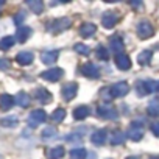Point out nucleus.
<instances>
[{"label": "nucleus", "mask_w": 159, "mask_h": 159, "mask_svg": "<svg viewBox=\"0 0 159 159\" xmlns=\"http://www.w3.org/2000/svg\"><path fill=\"white\" fill-rule=\"evenodd\" d=\"M17 123H19V119L16 116H10V117L0 119V125L5 126V128H14V126H17Z\"/></svg>", "instance_id": "bb28decb"}, {"label": "nucleus", "mask_w": 159, "mask_h": 159, "mask_svg": "<svg viewBox=\"0 0 159 159\" xmlns=\"http://www.w3.org/2000/svg\"><path fill=\"white\" fill-rule=\"evenodd\" d=\"M27 5L31 8V11L34 14H41L44 11V3L41 0H27Z\"/></svg>", "instance_id": "a878e982"}, {"label": "nucleus", "mask_w": 159, "mask_h": 159, "mask_svg": "<svg viewBox=\"0 0 159 159\" xmlns=\"http://www.w3.org/2000/svg\"><path fill=\"white\" fill-rule=\"evenodd\" d=\"M116 66L120 69V70H128L131 67V59L128 55L122 53V55H117L116 56Z\"/></svg>", "instance_id": "4468645a"}, {"label": "nucleus", "mask_w": 159, "mask_h": 159, "mask_svg": "<svg viewBox=\"0 0 159 159\" xmlns=\"http://www.w3.org/2000/svg\"><path fill=\"white\" fill-rule=\"evenodd\" d=\"M34 97H36V100H39L42 105H47V103L52 102V94H50L47 89H44V88L36 89V91H34Z\"/></svg>", "instance_id": "2eb2a0df"}, {"label": "nucleus", "mask_w": 159, "mask_h": 159, "mask_svg": "<svg viewBox=\"0 0 159 159\" xmlns=\"http://www.w3.org/2000/svg\"><path fill=\"white\" fill-rule=\"evenodd\" d=\"M88 156V151L84 148H73L70 150V157L72 159H86Z\"/></svg>", "instance_id": "cd10ccee"}, {"label": "nucleus", "mask_w": 159, "mask_h": 159, "mask_svg": "<svg viewBox=\"0 0 159 159\" xmlns=\"http://www.w3.org/2000/svg\"><path fill=\"white\" fill-rule=\"evenodd\" d=\"M95 33H97V27L94 24H91V22H86V24H83L81 27H80V36L84 38V39L92 38Z\"/></svg>", "instance_id": "f8f14e48"}, {"label": "nucleus", "mask_w": 159, "mask_h": 159, "mask_svg": "<svg viewBox=\"0 0 159 159\" xmlns=\"http://www.w3.org/2000/svg\"><path fill=\"white\" fill-rule=\"evenodd\" d=\"M64 119H66V111H64L62 108H59V109H55V111H53V114H52V120H53V122L59 123V122H62Z\"/></svg>", "instance_id": "2f4dec72"}, {"label": "nucleus", "mask_w": 159, "mask_h": 159, "mask_svg": "<svg viewBox=\"0 0 159 159\" xmlns=\"http://www.w3.org/2000/svg\"><path fill=\"white\" fill-rule=\"evenodd\" d=\"M33 59H34V56H33L31 52H20V53H17V56H16V61H17V64H20V66H28V64L33 62Z\"/></svg>", "instance_id": "6ab92c4d"}, {"label": "nucleus", "mask_w": 159, "mask_h": 159, "mask_svg": "<svg viewBox=\"0 0 159 159\" xmlns=\"http://www.w3.org/2000/svg\"><path fill=\"white\" fill-rule=\"evenodd\" d=\"M24 19H25V13H19V14L14 16V24L16 25H20L24 22Z\"/></svg>", "instance_id": "e433bc0d"}, {"label": "nucleus", "mask_w": 159, "mask_h": 159, "mask_svg": "<svg viewBox=\"0 0 159 159\" xmlns=\"http://www.w3.org/2000/svg\"><path fill=\"white\" fill-rule=\"evenodd\" d=\"M10 67V61L7 59H0V70H7Z\"/></svg>", "instance_id": "58836bf2"}, {"label": "nucleus", "mask_w": 159, "mask_h": 159, "mask_svg": "<svg viewBox=\"0 0 159 159\" xmlns=\"http://www.w3.org/2000/svg\"><path fill=\"white\" fill-rule=\"evenodd\" d=\"M66 140L67 142H76V143H80V142H81V136H80V134H76V133H72V134H69L67 137H66Z\"/></svg>", "instance_id": "c9c22d12"}, {"label": "nucleus", "mask_w": 159, "mask_h": 159, "mask_svg": "<svg viewBox=\"0 0 159 159\" xmlns=\"http://www.w3.org/2000/svg\"><path fill=\"white\" fill-rule=\"evenodd\" d=\"M89 114H91V111H89L88 106H78V108H75V111H73L75 120H84Z\"/></svg>", "instance_id": "4be33fe9"}, {"label": "nucleus", "mask_w": 159, "mask_h": 159, "mask_svg": "<svg viewBox=\"0 0 159 159\" xmlns=\"http://www.w3.org/2000/svg\"><path fill=\"white\" fill-rule=\"evenodd\" d=\"M150 159H159V157H157V156H151Z\"/></svg>", "instance_id": "37998d69"}, {"label": "nucleus", "mask_w": 159, "mask_h": 159, "mask_svg": "<svg viewBox=\"0 0 159 159\" xmlns=\"http://www.w3.org/2000/svg\"><path fill=\"white\" fill-rule=\"evenodd\" d=\"M136 91H137L139 97H143V95L151 94V92H157V91H159V81H156V80H145V81H137Z\"/></svg>", "instance_id": "f257e3e1"}, {"label": "nucleus", "mask_w": 159, "mask_h": 159, "mask_svg": "<svg viewBox=\"0 0 159 159\" xmlns=\"http://www.w3.org/2000/svg\"><path fill=\"white\" fill-rule=\"evenodd\" d=\"M95 55H97V58H98V59H102V61L109 59V50H108L105 45H98V47H97V50H95Z\"/></svg>", "instance_id": "c85d7f7f"}, {"label": "nucleus", "mask_w": 159, "mask_h": 159, "mask_svg": "<svg viewBox=\"0 0 159 159\" xmlns=\"http://www.w3.org/2000/svg\"><path fill=\"white\" fill-rule=\"evenodd\" d=\"M62 75H64V70L61 67H55V69H48V70L42 72L41 73V78L42 80H47V81H50V83H55V81H58Z\"/></svg>", "instance_id": "423d86ee"}, {"label": "nucleus", "mask_w": 159, "mask_h": 159, "mask_svg": "<svg viewBox=\"0 0 159 159\" xmlns=\"http://www.w3.org/2000/svg\"><path fill=\"white\" fill-rule=\"evenodd\" d=\"M14 105V97L10 94H2L0 95V109L2 111H8L11 109Z\"/></svg>", "instance_id": "a211bd4d"}, {"label": "nucleus", "mask_w": 159, "mask_h": 159, "mask_svg": "<svg viewBox=\"0 0 159 159\" xmlns=\"http://www.w3.org/2000/svg\"><path fill=\"white\" fill-rule=\"evenodd\" d=\"M75 52L80 53V55H86L88 56L91 53V48L88 45H84V44H75Z\"/></svg>", "instance_id": "72a5a7b5"}, {"label": "nucleus", "mask_w": 159, "mask_h": 159, "mask_svg": "<svg viewBox=\"0 0 159 159\" xmlns=\"http://www.w3.org/2000/svg\"><path fill=\"white\" fill-rule=\"evenodd\" d=\"M126 159H139V157H136V156H129V157H126Z\"/></svg>", "instance_id": "a19ab883"}, {"label": "nucleus", "mask_w": 159, "mask_h": 159, "mask_svg": "<svg viewBox=\"0 0 159 159\" xmlns=\"http://www.w3.org/2000/svg\"><path fill=\"white\" fill-rule=\"evenodd\" d=\"M126 136H128L131 140H134V142L140 140V139L143 137V126H142V122H139V120L133 122V123L129 125L128 131H126Z\"/></svg>", "instance_id": "7ed1b4c3"}, {"label": "nucleus", "mask_w": 159, "mask_h": 159, "mask_svg": "<svg viewBox=\"0 0 159 159\" xmlns=\"http://www.w3.org/2000/svg\"><path fill=\"white\" fill-rule=\"evenodd\" d=\"M81 73L88 78H98L100 76V70L94 62H86L81 66Z\"/></svg>", "instance_id": "9d476101"}, {"label": "nucleus", "mask_w": 159, "mask_h": 159, "mask_svg": "<svg viewBox=\"0 0 159 159\" xmlns=\"http://www.w3.org/2000/svg\"><path fill=\"white\" fill-rule=\"evenodd\" d=\"M153 34H154V28H153V25L148 20L139 22V25H137V36L140 39H150Z\"/></svg>", "instance_id": "39448f33"}, {"label": "nucleus", "mask_w": 159, "mask_h": 159, "mask_svg": "<svg viewBox=\"0 0 159 159\" xmlns=\"http://www.w3.org/2000/svg\"><path fill=\"white\" fill-rule=\"evenodd\" d=\"M5 5V2H3V0H0V7H3Z\"/></svg>", "instance_id": "79ce46f5"}, {"label": "nucleus", "mask_w": 159, "mask_h": 159, "mask_svg": "<svg viewBox=\"0 0 159 159\" xmlns=\"http://www.w3.org/2000/svg\"><path fill=\"white\" fill-rule=\"evenodd\" d=\"M14 103L19 105L20 108H27V106L30 105V95L25 94V92H19V94L16 95V98H14Z\"/></svg>", "instance_id": "b1692460"}, {"label": "nucleus", "mask_w": 159, "mask_h": 159, "mask_svg": "<svg viewBox=\"0 0 159 159\" xmlns=\"http://www.w3.org/2000/svg\"><path fill=\"white\" fill-rule=\"evenodd\" d=\"M97 116H100L103 119H108V120H116L119 117V112L112 106H98L97 108Z\"/></svg>", "instance_id": "6e6552de"}, {"label": "nucleus", "mask_w": 159, "mask_h": 159, "mask_svg": "<svg viewBox=\"0 0 159 159\" xmlns=\"http://www.w3.org/2000/svg\"><path fill=\"white\" fill-rule=\"evenodd\" d=\"M76 92H78V84L76 83H67V84L62 86L61 95L66 102H72L76 97Z\"/></svg>", "instance_id": "0eeeda50"}, {"label": "nucleus", "mask_w": 159, "mask_h": 159, "mask_svg": "<svg viewBox=\"0 0 159 159\" xmlns=\"http://www.w3.org/2000/svg\"><path fill=\"white\" fill-rule=\"evenodd\" d=\"M151 133H154V136L159 137V120L154 122V123H151Z\"/></svg>", "instance_id": "4c0bfd02"}, {"label": "nucleus", "mask_w": 159, "mask_h": 159, "mask_svg": "<svg viewBox=\"0 0 159 159\" xmlns=\"http://www.w3.org/2000/svg\"><path fill=\"white\" fill-rule=\"evenodd\" d=\"M100 95H102V98H103L105 102H109L111 98H114L112 94H111V89H109V88H103V89L100 91Z\"/></svg>", "instance_id": "f704fd0d"}, {"label": "nucleus", "mask_w": 159, "mask_h": 159, "mask_svg": "<svg viewBox=\"0 0 159 159\" xmlns=\"http://www.w3.org/2000/svg\"><path fill=\"white\" fill-rule=\"evenodd\" d=\"M119 22V16L114 13V11H106L103 16H102V25L105 28H114Z\"/></svg>", "instance_id": "1a4fd4ad"}, {"label": "nucleus", "mask_w": 159, "mask_h": 159, "mask_svg": "<svg viewBox=\"0 0 159 159\" xmlns=\"http://www.w3.org/2000/svg\"><path fill=\"white\" fill-rule=\"evenodd\" d=\"M129 5H131V7H136V10H140V8L143 7L142 2H129Z\"/></svg>", "instance_id": "ea45409f"}, {"label": "nucleus", "mask_w": 159, "mask_h": 159, "mask_svg": "<svg viewBox=\"0 0 159 159\" xmlns=\"http://www.w3.org/2000/svg\"><path fill=\"white\" fill-rule=\"evenodd\" d=\"M125 139H126V134H125L123 131H120V129L112 131L111 136H109V142H111V145H123Z\"/></svg>", "instance_id": "f3484780"}, {"label": "nucleus", "mask_w": 159, "mask_h": 159, "mask_svg": "<svg viewBox=\"0 0 159 159\" xmlns=\"http://www.w3.org/2000/svg\"><path fill=\"white\" fill-rule=\"evenodd\" d=\"M30 36H31V28H30V27H20V28L16 31V39H17L19 42H25Z\"/></svg>", "instance_id": "412c9836"}, {"label": "nucleus", "mask_w": 159, "mask_h": 159, "mask_svg": "<svg viewBox=\"0 0 159 159\" xmlns=\"http://www.w3.org/2000/svg\"><path fill=\"white\" fill-rule=\"evenodd\" d=\"M45 120H47V114H45L44 109H34V111H31L30 116H28V125H30L31 128L39 126V125L44 123Z\"/></svg>", "instance_id": "20e7f679"}, {"label": "nucleus", "mask_w": 159, "mask_h": 159, "mask_svg": "<svg viewBox=\"0 0 159 159\" xmlns=\"http://www.w3.org/2000/svg\"><path fill=\"white\" fill-rule=\"evenodd\" d=\"M14 45V38L5 36L3 39H0V50H10Z\"/></svg>", "instance_id": "c756f323"}, {"label": "nucleus", "mask_w": 159, "mask_h": 159, "mask_svg": "<svg viewBox=\"0 0 159 159\" xmlns=\"http://www.w3.org/2000/svg\"><path fill=\"white\" fill-rule=\"evenodd\" d=\"M59 58V52L58 50H53V52H44L41 55V61L44 64H53L56 59Z\"/></svg>", "instance_id": "aec40b11"}, {"label": "nucleus", "mask_w": 159, "mask_h": 159, "mask_svg": "<svg viewBox=\"0 0 159 159\" xmlns=\"http://www.w3.org/2000/svg\"><path fill=\"white\" fill-rule=\"evenodd\" d=\"M70 25H72V20L67 19V17H62V19H56L52 24H48L47 28H48V31H52L53 34H56V33H61V31L70 28Z\"/></svg>", "instance_id": "f03ea898"}, {"label": "nucleus", "mask_w": 159, "mask_h": 159, "mask_svg": "<svg viewBox=\"0 0 159 159\" xmlns=\"http://www.w3.org/2000/svg\"><path fill=\"white\" fill-rule=\"evenodd\" d=\"M66 150L64 147H55V148H50L47 151V159H61L64 156Z\"/></svg>", "instance_id": "5701e85b"}, {"label": "nucleus", "mask_w": 159, "mask_h": 159, "mask_svg": "<svg viewBox=\"0 0 159 159\" xmlns=\"http://www.w3.org/2000/svg\"><path fill=\"white\" fill-rule=\"evenodd\" d=\"M123 47H125V45H123V39H122V36L116 34V36H112V38L109 39V50H111V52L120 55V52L123 50Z\"/></svg>", "instance_id": "ddd939ff"}, {"label": "nucleus", "mask_w": 159, "mask_h": 159, "mask_svg": "<svg viewBox=\"0 0 159 159\" xmlns=\"http://www.w3.org/2000/svg\"><path fill=\"white\" fill-rule=\"evenodd\" d=\"M128 92H129V86H128L126 81H119V83H116V84L111 88L112 97H125Z\"/></svg>", "instance_id": "9b49d317"}, {"label": "nucleus", "mask_w": 159, "mask_h": 159, "mask_svg": "<svg viewBox=\"0 0 159 159\" xmlns=\"http://www.w3.org/2000/svg\"><path fill=\"white\" fill-rule=\"evenodd\" d=\"M147 112H148V116H151V117H157L159 116V102H151L148 106H147Z\"/></svg>", "instance_id": "7c9ffc66"}, {"label": "nucleus", "mask_w": 159, "mask_h": 159, "mask_svg": "<svg viewBox=\"0 0 159 159\" xmlns=\"http://www.w3.org/2000/svg\"><path fill=\"white\" fill-rule=\"evenodd\" d=\"M151 56H153V53H151L150 50H143V52H140V53L137 55V62H139L140 66H147V64L151 62Z\"/></svg>", "instance_id": "393cba45"}, {"label": "nucleus", "mask_w": 159, "mask_h": 159, "mask_svg": "<svg viewBox=\"0 0 159 159\" xmlns=\"http://www.w3.org/2000/svg\"><path fill=\"white\" fill-rule=\"evenodd\" d=\"M56 136V128L55 126H47V128H44V131H42V137L44 139H52V137H55Z\"/></svg>", "instance_id": "473e14b6"}, {"label": "nucleus", "mask_w": 159, "mask_h": 159, "mask_svg": "<svg viewBox=\"0 0 159 159\" xmlns=\"http://www.w3.org/2000/svg\"><path fill=\"white\" fill-rule=\"evenodd\" d=\"M106 139H108V131L106 129H97L91 137L94 145H103L106 142Z\"/></svg>", "instance_id": "dca6fc26"}]
</instances>
